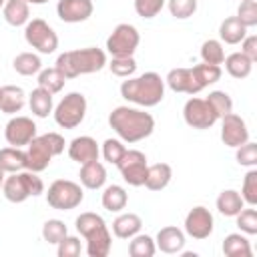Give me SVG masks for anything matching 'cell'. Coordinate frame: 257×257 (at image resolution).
Instances as JSON below:
<instances>
[{
    "mask_svg": "<svg viewBox=\"0 0 257 257\" xmlns=\"http://www.w3.org/2000/svg\"><path fill=\"white\" fill-rule=\"evenodd\" d=\"M4 175H6V173H4L2 169H0V193H2V183H4Z\"/></svg>",
    "mask_w": 257,
    "mask_h": 257,
    "instance_id": "obj_50",
    "label": "cell"
},
{
    "mask_svg": "<svg viewBox=\"0 0 257 257\" xmlns=\"http://www.w3.org/2000/svg\"><path fill=\"white\" fill-rule=\"evenodd\" d=\"M24 104H26V94L20 86L16 84L0 86V110L4 114H16L24 108Z\"/></svg>",
    "mask_w": 257,
    "mask_h": 257,
    "instance_id": "obj_21",
    "label": "cell"
},
{
    "mask_svg": "<svg viewBox=\"0 0 257 257\" xmlns=\"http://www.w3.org/2000/svg\"><path fill=\"white\" fill-rule=\"evenodd\" d=\"M183 118H185V122L189 126L201 128V131L203 128H211L219 120V116L215 114V110L209 104V100L207 98H199V96H191L185 102V106H183Z\"/></svg>",
    "mask_w": 257,
    "mask_h": 257,
    "instance_id": "obj_11",
    "label": "cell"
},
{
    "mask_svg": "<svg viewBox=\"0 0 257 257\" xmlns=\"http://www.w3.org/2000/svg\"><path fill=\"white\" fill-rule=\"evenodd\" d=\"M106 64H108L110 72L118 78H128L137 70V62L133 56H112L110 62H106Z\"/></svg>",
    "mask_w": 257,
    "mask_h": 257,
    "instance_id": "obj_38",
    "label": "cell"
},
{
    "mask_svg": "<svg viewBox=\"0 0 257 257\" xmlns=\"http://www.w3.org/2000/svg\"><path fill=\"white\" fill-rule=\"evenodd\" d=\"M76 231L86 241L88 257H106L112 247V235L106 227V221L96 213H80L76 217Z\"/></svg>",
    "mask_w": 257,
    "mask_h": 257,
    "instance_id": "obj_4",
    "label": "cell"
},
{
    "mask_svg": "<svg viewBox=\"0 0 257 257\" xmlns=\"http://www.w3.org/2000/svg\"><path fill=\"white\" fill-rule=\"evenodd\" d=\"M173 179V169L169 163H155L147 167V175H145V187L149 191H163Z\"/></svg>",
    "mask_w": 257,
    "mask_h": 257,
    "instance_id": "obj_22",
    "label": "cell"
},
{
    "mask_svg": "<svg viewBox=\"0 0 257 257\" xmlns=\"http://www.w3.org/2000/svg\"><path fill=\"white\" fill-rule=\"evenodd\" d=\"M4 2H6V0H0V8H2V6H4Z\"/></svg>",
    "mask_w": 257,
    "mask_h": 257,
    "instance_id": "obj_51",
    "label": "cell"
},
{
    "mask_svg": "<svg viewBox=\"0 0 257 257\" xmlns=\"http://www.w3.org/2000/svg\"><path fill=\"white\" fill-rule=\"evenodd\" d=\"M44 193V181L38 177L34 171H18V173H8L2 183V195L10 203H24L30 197H38Z\"/></svg>",
    "mask_w": 257,
    "mask_h": 257,
    "instance_id": "obj_6",
    "label": "cell"
},
{
    "mask_svg": "<svg viewBox=\"0 0 257 257\" xmlns=\"http://www.w3.org/2000/svg\"><path fill=\"white\" fill-rule=\"evenodd\" d=\"M124 153H126V147H124V141L120 139H106L102 143V157L110 165H116Z\"/></svg>",
    "mask_w": 257,
    "mask_h": 257,
    "instance_id": "obj_42",
    "label": "cell"
},
{
    "mask_svg": "<svg viewBox=\"0 0 257 257\" xmlns=\"http://www.w3.org/2000/svg\"><path fill=\"white\" fill-rule=\"evenodd\" d=\"M207 100H209V104L213 106V110H215V114L219 118H223L225 114L233 112V100H231V96L225 90H213V92H209Z\"/></svg>",
    "mask_w": 257,
    "mask_h": 257,
    "instance_id": "obj_39",
    "label": "cell"
},
{
    "mask_svg": "<svg viewBox=\"0 0 257 257\" xmlns=\"http://www.w3.org/2000/svg\"><path fill=\"white\" fill-rule=\"evenodd\" d=\"M247 26L237 16H227L219 26V38L225 44H239L247 36Z\"/></svg>",
    "mask_w": 257,
    "mask_h": 257,
    "instance_id": "obj_25",
    "label": "cell"
},
{
    "mask_svg": "<svg viewBox=\"0 0 257 257\" xmlns=\"http://www.w3.org/2000/svg\"><path fill=\"white\" fill-rule=\"evenodd\" d=\"M66 235H68V229L60 219H48L42 225V239L50 245H58Z\"/></svg>",
    "mask_w": 257,
    "mask_h": 257,
    "instance_id": "obj_37",
    "label": "cell"
},
{
    "mask_svg": "<svg viewBox=\"0 0 257 257\" xmlns=\"http://www.w3.org/2000/svg\"><path fill=\"white\" fill-rule=\"evenodd\" d=\"M64 137L58 133H44L36 135L26 145V169L34 173H42L54 157L64 151Z\"/></svg>",
    "mask_w": 257,
    "mask_h": 257,
    "instance_id": "obj_5",
    "label": "cell"
},
{
    "mask_svg": "<svg viewBox=\"0 0 257 257\" xmlns=\"http://www.w3.org/2000/svg\"><path fill=\"white\" fill-rule=\"evenodd\" d=\"M2 16L10 26H24L30 20V8L24 0H6L2 6Z\"/></svg>",
    "mask_w": 257,
    "mask_h": 257,
    "instance_id": "obj_28",
    "label": "cell"
},
{
    "mask_svg": "<svg viewBox=\"0 0 257 257\" xmlns=\"http://www.w3.org/2000/svg\"><path fill=\"white\" fill-rule=\"evenodd\" d=\"M24 40L38 54H52L58 48V34L42 18H32L24 24Z\"/></svg>",
    "mask_w": 257,
    "mask_h": 257,
    "instance_id": "obj_9",
    "label": "cell"
},
{
    "mask_svg": "<svg viewBox=\"0 0 257 257\" xmlns=\"http://www.w3.org/2000/svg\"><path fill=\"white\" fill-rule=\"evenodd\" d=\"M106 52L96 46H86V48H76V50H66L58 54L56 58V68L64 74L66 80L78 78L82 74H92L98 72L106 66Z\"/></svg>",
    "mask_w": 257,
    "mask_h": 257,
    "instance_id": "obj_3",
    "label": "cell"
},
{
    "mask_svg": "<svg viewBox=\"0 0 257 257\" xmlns=\"http://www.w3.org/2000/svg\"><path fill=\"white\" fill-rule=\"evenodd\" d=\"M155 245L161 253H167V255H175V253H181L183 247H185V231H181L179 227H163L159 229L157 237H155Z\"/></svg>",
    "mask_w": 257,
    "mask_h": 257,
    "instance_id": "obj_18",
    "label": "cell"
},
{
    "mask_svg": "<svg viewBox=\"0 0 257 257\" xmlns=\"http://www.w3.org/2000/svg\"><path fill=\"white\" fill-rule=\"evenodd\" d=\"M241 197L245 201V205L255 207L257 205V169L251 167L243 179V187H241Z\"/></svg>",
    "mask_w": 257,
    "mask_h": 257,
    "instance_id": "obj_40",
    "label": "cell"
},
{
    "mask_svg": "<svg viewBox=\"0 0 257 257\" xmlns=\"http://www.w3.org/2000/svg\"><path fill=\"white\" fill-rule=\"evenodd\" d=\"M92 12H94L92 0H58V4H56L58 18L68 24L84 22L92 16Z\"/></svg>",
    "mask_w": 257,
    "mask_h": 257,
    "instance_id": "obj_16",
    "label": "cell"
},
{
    "mask_svg": "<svg viewBox=\"0 0 257 257\" xmlns=\"http://www.w3.org/2000/svg\"><path fill=\"white\" fill-rule=\"evenodd\" d=\"M167 0H133L135 4V12L141 16V18H155L163 6H165Z\"/></svg>",
    "mask_w": 257,
    "mask_h": 257,
    "instance_id": "obj_46",
    "label": "cell"
},
{
    "mask_svg": "<svg viewBox=\"0 0 257 257\" xmlns=\"http://www.w3.org/2000/svg\"><path fill=\"white\" fill-rule=\"evenodd\" d=\"M223 64H225V70H227V74L229 76H233V78H247L249 74H251V70H253V60H249L243 52H231L229 56H225V60H223Z\"/></svg>",
    "mask_w": 257,
    "mask_h": 257,
    "instance_id": "obj_30",
    "label": "cell"
},
{
    "mask_svg": "<svg viewBox=\"0 0 257 257\" xmlns=\"http://www.w3.org/2000/svg\"><path fill=\"white\" fill-rule=\"evenodd\" d=\"M28 108L34 116L38 118H46L48 114H52L54 110V102H52V94L42 88V86H36L30 94H28Z\"/></svg>",
    "mask_w": 257,
    "mask_h": 257,
    "instance_id": "obj_24",
    "label": "cell"
},
{
    "mask_svg": "<svg viewBox=\"0 0 257 257\" xmlns=\"http://www.w3.org/2000/svg\"><path fill=\"white\" fill-rule=\"evenodd\" d=\"M24 2H28V4H46L48 0H24Z\"/></svg>",
    "mask_w": 257,
    "mask_h": 257,
    "instance_id": "obj_49",
    "label": "cell"
},
{
    "mask_svg": "<svg viewBox=\"0 0 257 257\" xmlns=\"http://www.w3.org/2000/svg\"><path fill=\"white\" fill-rule=\"evenodd\" d=\"M82 199H84L82 187L68 179H56L54 183L48 185V191H46V203L56 211L76 209L82 203Z\"/></svg>",
    "mask_w": 257,
    "mask_h": 257,
    "instance_id": "obj_7",
    "label": "cell"
},
{
    "mask_svg": "<svg viewBox=\"0 0 257 257\" xmlns=\"http://www.w3.org/2000/svg\"><path fill=\"white\" fill-rule=\"evenodd\" d=\"M128 255L131 257H153L157 253V245L155 239L143 233H137L135 237L128 239Z\"/></svg>",
    "mask_w": 257,
    "mask_h": 257,
    "instance_id": "obj_35",
    "label": "cell"
},
{
    "mask_svg": "<svg viewBox=\"0 0 257 257\" xmlns=\"http://www.w3.org/2000/svg\"><path fill=\"white\" fill-rule=\"evenodd\" d=\"M80 251H82L80 239L74 237V235H66V237L56 245L58 257H76V255H80Z\"/></svg>",
    "mask_w": 257,
    "mask_h": 257,
    "instance_id": "obj_47",
    "label": "cell"
},
{
    "mask_svg": "<svg viewBox=\"0 0 257 257\" xmlns=\"http://www.w3.org/2000/svg\"><path fill=\"white\" fill-rule=\"evenodd\" d=\"M239 44H241V52H243L249 60L255 62V60H257V36H255V34H247Z\"/></svg>",
    "mask_w": 257,
    "mask_h": 257,
    "instance_id": "obj_48",
    "label": "cell"
},
{
    "mask_svg": "<svg viewBox=\"0 0 257 257\" xmlns=\"http://www.w3.org/2000/svg\"><path fill=\"white\" fill-rule=\"evenodd\" d=\"M167 6L171 16H175L177 20L191 18L197 12V0H167Z\"/></svg>",
    "mask_w": 257,
    "mask_h": 257,
    "instance_id": "obj_43",
    "label": "cell"
},
{
    "mask_svg": "<svg viewBox=\"0 0 257 257\" xmlns=\"http://www.w3.org/2000/svg\"><path fill=\"white\" fill-rule=\"evenodd\" d=\"M36 137V124L28 116H12L4 126V139L10 147H26Z\"/></svg>",
    "mask_w": 257,
    "mask_h": 257,
    "instance_id": "obj_14",
    "label": "cell"
},
{
    "mask_svg": "<svg viewBox=\"0 0 257 257\" xmlns=\"http://www.w3.org/2000/svg\"><path fill=\"white\" fill-rule=\"evenodd\" d=\"M124 183H128L131 187H143L145 183V175H147V155L143 151L137 149H126V153L122 155V159L116 163Z\"/></svg>",
    "mask_w": 257,
    "mask_h": 257,
    "instance_id": "obj_12",
    "label": "cell"
},
{
    "mask_svg": "<svg viewBox=\"0 0 257 257\" xmlns=\"http://www.w3.org/2000/svg\"><path fill=\"white\" fill-rule=\"evenodd\" d=\"M201 60L207 62V64H223L225 60V48H223V42L217 40V38H209L201 44Z\"/></svg>",
    "mask_w": 257,
    "mask_h": 257,
    "instance_id": "obj_36",
    "label": "cell"
},
{
    "mask_svg": "<svg viewBox=\"0 0 257 257\" xmlns=\"http://www.w3.org/2000/svg\"><path fill=\"white\" fill-rule=\"evenodd\" d=\"M237 227L241 229V233L245 235H257V211L255 207H249V209H241L237 215Z\"/></svg>",
    "mask_w": 257,
    "mask_h": 257,
    "instance_id": "obj_41",
    "label": "cell"
},
{
    "mask_svg": "<svg viewBox=\"0 0 257 257\" xmlns=\"http://www.w3.org/2000/svg\"><path fill=\"white\" fill-rule=\"evenodd\" d=\"M213 229H215V219H213V213L207 207L197 205L187 213V217H185V235H189L191 239L203 241V239L211 237Z\"/></svg>",
    "mask_w": 257,
    "mask_h": 257,
    "instance_id": "obj_13",
    "label": "cell"
},
{
    "mask_svg": "<svg viewBox=\"0 0 257 257\" xmlns=\"http://www.w3.org/2000/svg\"><path fill=\"white\" fill-rule=\"evenodd\" d=\"M36 82H38V86L46 88L50 94H56V92H60V90L64 88L66 78H64V74H62L56 66H50V68H42V70L38 72Z\"/></svg>",
    "mask_w": 257,
    "mask_h": 257,
    "instance_id": "obj_34",
    "label": "cell"
},
{
    "mask_svg": "<svg viewBox=\"0 0 257 257\" xmlns=\"http://www.w3.org/2000/svg\"><path fill=\"white\" fill-rule=\"evenodd\" d=\"M80 185L90 189V191H96V189H102L104 183H106V169L104 165L96 159V161H88L84 165H80Z\"/></svg>",
    "mask_w": 257,
    "mask_h": 257,
    "instance_id": "obj_20",
    "label": "cell"
},
{
    "mask_svg": "<svg viewBox=\"0 0 257 257\" xmlns=\"http://www.w3.org/2000/svg\"><path fill=\"white\" fill-rule=\"evenodd\" d=\"M100 201H102V207L108 213H120L128 203V193L120 185H108L102 191V199Z\"/></svg>",
    "mask_w": 257,
    "mask_h": 257,
    "instance_id": "obj_31",
    "label": "cell"
},
{
    "mask_svg": "<svg viewBox=\"0 0 257 257\" xmlns=\"http://www.w3.org/2000/svg\"><path fill=\"white\" fill-rule=\"evenodd\" d=\"M191 72H193V80H195L197 92H201L207 86L219 82L221 80V74H223V70H221L219 64H207V62H201V64L191 66Z\"/></svg>",
    "mask_w": 257,
    "mask_h": 257,
    "instance_id": "obj_23",
    "label": "cell"
},
{
    "mask_svg": "<svg viewBox=\"0 0 257 257\" xmlns=\"http://www.w3.org/2000/svg\"><path fill=\"white\" fill-rule=\"evenodd\" d=\"M120 96L143 108L157 106L165 98V78L153 70L141 76H128L120 84Z\"/></svg>",
    "mask_w": 257,
    "mask_h": 257,
    "instance_id": "obj_2",
    "label": "cell"
},
{
    "mask_svg": "<svg viewBox=\"0 0 257 257\" xmlns=\"http://www.w3.org/2000/svg\"><path fill=\"white\" fill-rule=\"evenodd\" d=\"M141 227H143V221L135 213H120L112 221V233L118 239H131V237H135L137 233H141Z\"/></svg>",
    "mask_w": 257,
    "mask_h": 257,
    "instance_id": "obj_26",
    "label": "cell"
},
{
    "mask_svg": "<svg viewBox=\"0 0 257 257\" xmlns=\"http://www.w3.org/2000/svg\"><path fill=\"white\" fill-rule=\"evenodd\" d=\"M139 42H141L139 30L128 22H120L106 38V52L110 56H133Z\"/></svg>",
    "mask_w": 257,
    "mask_h": 257,
    "instance_id": "obj_10",
    "label": "cell"
},
{
    "mask_svg": "<svg viewBox=\"0 0 257 257\" xmlns=\"http://www.w3.org/2000/svg\"><path fill=\"white\" fill-rule=\"evenodd\" d=\"M86 98L82 92H68L54 106L52 116L60 128H76L86 116Z\"/></svg>",
    "mask_w": 257,
    "mask_h": 257,
    "instance_id": "obj_8",
    "label": "cell"
},
{
    "mask_svg": "<svg viewBox=\"0 0 257 257\" xmlns=\"http://www.w3.org/2000/svg\"><path fill=\"white\" fill-rule=\"evenodd\" d=\"M221 120V141L231 147V149H237L241 147L243 143L249 141V128H247V122L235 114V112H229L225 114Z\"/></svg>",
    "mask_w": 257,
    "mask_h": 257,
    "instance_id": "obj_15",
    "label": "cell"
},
{
    "mask_svg": "<svg viewBox=\"0 0 257 257\" xmlns=\"http://www.w3.org/2000/svg\"><path fill=\"white\" fill-rule=\"evenodd\" d=\"M12 68L20 76H32V74H38L42 70V60L36 52H20L14 56Z\"/></svg>",
    "mask_w": 257,
    "mask_h": 257,
    "instance_id": "obj_33",
    "label": "cell"
},
{
    "mask_svg": "<svg viewBox=\"0 0 257 257\" xmlns=\"http://www.w3.org/2000/svg\"><path fill=\"white\" fill-rule=\"evenodd\" d=\"M235 157H237V163H239V165L249 167V169L255 167V165H257V143H253V141L243 143L241 147H237Z\"/></svg>",
    "mask_w": 257,
    "mask_h": 257,
    "instance_id": "obj_45",
    "label": "cell"
},
{
    "mask_svg": "<svg viewBox=\"0 0 257 257\" xmlns=\"http://www.w3.org/2000/svg\"><path fill=\"white\" fill-rule=\"evenodd\" d=\"M108 124L124 143H139L151 137L155 131V118L149 112L133 106H116L108 114Z\"/></svg>",
    "mask_w": 257,
    "mask_h": 257,
    "instance_id": "obj_1",
    "label": "cell"
},
{
    "mask_svg": "<svg viewBox=\"0 0 257 257\" xmlns=\"http://www.w3.org/2000/svg\"><path fill=\"white\" fill-rule=\"evenodd\" d=\"M223 253L227 257H251L253 249L245 233H229L223 241Z\"/></svg>",
    "mask_w": 257,
    "mask_h": 257,
    "instance_id": "obj_32",
    "label": "cell"
},
{
    "mask_svg": "<svg viewBox=\"0 0 257 257\" xmlns=\"http://www.w3.org/2000/svg\"><path fill=\"white\" fill-rule=\"evenodd\" d=\"M100 155V149H98V143L88 137V135H80V137H74L70 143H68V157L78 163V165H84L88 161H96Z\"/></svg>",
    "mask_w": 257,
    "mask_h": 257,
    "instance_id": "obj_17",
    "label": "cell"
},
{
    "mask_svg": "<svg viewBox=\"0 0 257 257\" xmlns=\"http://www.w3.org/2000/svg\"><path fill=\"white\" fill-rule=\"evenodd\" d=\"M215 205H217V211H219L223 217H235V215L245 207V201H243V197H241L239 191H235V189H225V191L219 193Z\"/></svg>",
    "mask_w": 257,
    "mask_h": 257,
    "instance_id": "obj_27",
    "label": "cell"
},
{
    "mask_svg": "<svg viewBox=\"0 0 257 257\" xmlns=\"http://www.w3.org/2000/svg\"><path fill=\"white\" fill-rule=\"evenodd\" d=\"M165 84L173 92H183V94H191V96L199 94L197 86H195V80H193V72H191V68H185V66L171 68L167 78H165Z\"/></svg>",
    "mask_w": 257,
    "mask_h": 257,
    "instance_id": "obj_19",
    "label": "cell"
},
{
    "mask_svg": "<svg viewBox=\"0 0 257 257\" xmlns=\"http://www.w3.org/2000/svg\"><path fill=\"white\" fill-rule=\"evenodd\" d=\"M0 169L4 173H18L26 169V151L22 147H4L0 149Z\"/></svg>",
    "mask_w": 257,
    "mask_h": 257,
    "instance_id": "obj_29",
    "label": "cell"
},
{
    "mask_svg": "<svg viewBox=\"0 0 257 257\" xmlns=\"http://www.w3.org/2000/svg\"><path fill=\"white\" fill-rule=\"evenodd\" d=\"M239 2H241V0H239Z\"/></svg>",
    "mask_w": 257,
    "mask_h": 257,
    "instance_id": "obj_52",
    "label": "cell"
},
{
    "mask_svg": "<svg viewBox=\"0 0 257 257\" xmlns=\"http://www.w3.org/2000/svg\"><path fill=\"white\" fill-rule=\"evenodd\" d=\"M237 18L247 28L257 26V0H241V4L237 8Z\"/></svg>",
    "mask_w": 257,
    "mask_h": 257,
    "instance_id": "obj_44",
    "label": "cell"
}]
</instances>
